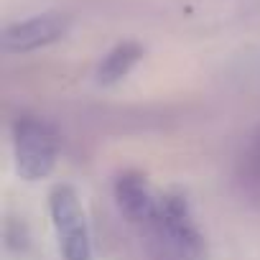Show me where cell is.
Returning <instances> with one entry per match:
<instances>
[{
  "label": "cell",
  "instance_id": "6da1fadb",
  "mask_svg": "<svg viewBox=\"0 0 260 260\" xmlns=\"http://www.w3.org/2000/svg\"><path fill=\"white\" fill-rule=\"evenodd\" d=\"M13 151H16V169L21 179L39 181L51 174L59 156L56 133L41 120L21 117L13 125Z\"/></svg>",
  "mask_w": 260,
  "mask_h": 260
},
{
  "label": "cell",
  "instance_id": "7a4b0ae2",
  "mask_svg": "<svg viewBox=\"0 0 260 260\" xmlns=\"http://www.w3.org/2000/svg\"><path fill=\"white\" fill-rule=\"evenodd\" d=\"M49 212L59 235L64 260H92V242L84 219V209L72 186L61 184L49 194Z\"/></svg>",
  "mask_w": 260,
  "mask_h": 260
},
{
  "label": "cell",
  "instance_id": "3957f363",
  "mask_svg": "<svg viewBox=\"0 0 260 260\" xmlns=\"http://www.w3.org/2000/svg\"><path fill=\"white\" fill-rule=\"evenodd\" d=\"M69 31V18L61 13H41L18 21L0 34V46L8 54H26L59 41Z\"/></svg>",
  "mask_w": 260,
  "mask_h": 260
},
{
  "label": "cell",
  "instance_id": "277c9868",
  "mask_svg": "<svg viewBox=\"0 0 260 260\" xmlns=\"http://www.w3.org/2000/svg\"><path fill=\"white\" fill-rule=\"evenodd\" d=\"M158 224L166 232V237L186 255H197L202 252V232L194 222L191 207L181 194H166L161 197L158 204Z\"/></svg>",
  "mask_w": 260,
  "mask_h": 260
},
{
  "label": "cell",
  "instance_id": "5b68a950",
  "mask_svg": "<svg viewBox=\"0 0 260 260\" xmlns=\"http://www.w3.org/2000/svg\"><path fill=\"white\" fill-rule=\"evenodd\" d=\"M115 199L117 207L141 224H153L158 222V199L153 197L148 181L136 174V171H125L115 179Z\"/></svg>",
  "mask_w": 260,
  "mask_h": 260
},
{
  "label": "cell",
  "instance_id": "8992f818",
  "mask_svg": "<svg viewBox=\"0 0 260 260\" xmlns=\"http://www.w3.org/2000/svg\"><path fill=\"white\" fill-rule=\"evenodd\" d=\"M141 56H143V46L141 44H136V41L117 44L100 61V67H97V82L100 84H115V82H120L122 77L130 74V69L141 61Z\"/></svg>",
  "mask_w": 260,
  "mask_h": 260
}]
</instances>
